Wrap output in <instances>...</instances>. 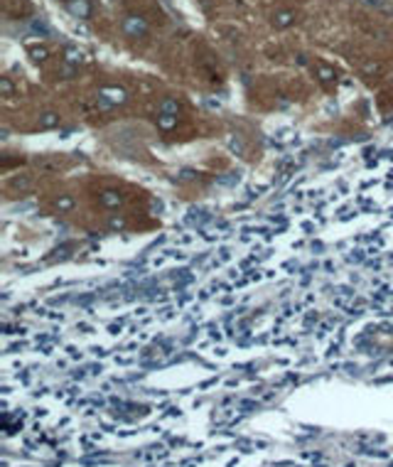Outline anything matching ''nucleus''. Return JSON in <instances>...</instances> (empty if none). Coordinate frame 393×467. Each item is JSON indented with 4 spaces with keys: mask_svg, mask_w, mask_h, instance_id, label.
I'll use <instances>...</instances> for the list:
<instances>
[{
    "mask_svg": "<svg viewBox=\"0 0 393 467\" xmlns=\"http://www.w3.org/2000/svg\"><path fill=\"white\" fill-rule=\"evenodd\" d=\"M128 101V91L121 86H103L98 91V106L101 108H108V106H118V103H126Z\"/></svg>",
    "mask_w": 393,
    "mask_h": 467,
    "instance_id": "1",
    "label": "nucleus"
},
{
    "mask_svg": "<svg viewBox=\"0 0 393 467\" xmlns=\"http://www.w3.org/2000/svg\"><path fill=\"white\" fill-rule=\"evenodd\" d=\"M121 28H123V32H126L128 37H143L148 32V22H145V17H141V15H128V17H123Z\"/></svg>",
    "mask_w": 393,
    "mask_h": 467,
    "instance_id": "2",
    "label": "nucleus"
},
{
    "mask_svg": "<svg viewBox=\"0 0 393 467\" xmlns=\"http://www.w3.org/2000/svg\"><path fill=\"white\" fill-rule=\"evenodd\" d=\"M64 8H67V13L74 15V17H81V20L91 17V3H89V0H67Z\"/></svg>",
    "mask_w": 393,
    "mask_h": 467,
    "instance_id": "3",
    "label": "nucleus"
},
{
    "mask_svg": "<svg viewBox=\"0 0 393 467\" xmlns=\"http://www.w3.org/2000/svg\"><path fill=\"white\" fill-rule=\"evenodd\" d=\"M295 22V13L293 10H278V13L273 15V25H275V28H290V25H293Z\"/></svg>",
    "mask_w": 393,
    "mask_h": 467,
    "instance_id": "4",
    "label": "nucleus"
},
{
    "mask_svg": "<svg viewBox=\"0 0 393 467\" xmlns=\"http://www.w3.org/2000/svg\"><path fill=\"white\" fill-rule=\"evenodd\" d=\"M101 204H106V207H113V209H116V207H121V204H123V197H121L118 192H103V195H101Z\"/></svg>",
    "mask_w": 393,
    "mask_h": 467,
    "instance_id": "5",
    "label": "nucleus"
},
{
    "mask_svg": "<svg viewBox=\"0 0 393 467\" xmlns=\"http://www.w3.org/2000/svg\"><path fill=\"white\" fill-rule=\"evenodd\" d=\"M81 59H84V54L79 52V49H74V47H69V49H64V62L67 64H81Z\"/></svg>",
    "mask_w": 393,
    "mask_h": 467,
    "instance_id": "6",
    "label": "nucleus"
},
{
    "mask_svg": "<svg viewBox=\"0 0 393 467\" xmlns=\"http://www.w3.org/2000/svg\"><path fill=\"white\" fill-rule=\"evenodd\" d=\"M177 123V116H172V114H162V116H157V126L162 128V130H170V128Z\"/></svg>",
    "mask_w": 393,
    "mask_h": 467,
    "instance_id": "7",
    "label": "nucleus"
},
{
    "mask_svg": "<svg viewBox=\"0 0 393 467\" xmlns=\"http://www.w3.org/2000/svg\"><path fill=\"white\" fill-rule=\"evenodd\" d=\"M59 123V116L57 114H42V118H40V126L42 128H52Z\"/></svg>",
    "mask_w": 393,
    "mask_h": 467,
    "instance_id": "8",
    "label": "nucleus"
},
{
    "mask_svg": "<svg viewBox=\"0 0 393 467\" xmlns=\"http://www.w3.org/2000/svg\"><path fill=\"white\" fill-rule=\"evenodd\" d=\"M317 74H320L322 81H332V79H334V69H332V67H324V64L317 67Z\"/></svg>",
    "mask_w": 393,
    "mask_h": 467,
    "instance_id": "9",
    "label": "nucleus"
},
{
    "mask_svg": "<svg viewBox=\"0 0 393 467\" xmlns=\"http://www.w3.org/2000/svg\"><path fill=\"white\" fill-rule=\"evenodd\" d=\"M177 108H180V106H177V101H175V99H165V101H162V114L177 116Z\"/></svg>",
    "mask_w": 393,
    "mask_h": 467,
    "instance_id": "10",
    "label": "nucleus"
},
{
    "mask_svg": "<svg viewBox=\"0 0 393 467\" xmlns=\"http://www.w3.org/2000/svg\"><path fill=\"white\" fill-rule=\"evenodd\" d=\"M30 52H32V57L37 59V62H42V59H47V54H49V52H47V47H32Z\"/></svg>",
    "mask_w": 393,
    "mask_h": 467,
    "instance_id": "11",
    "label": "nucleus"
},
{
    "mask_svg": "<svg viewBox=\"0 0 393 467\" xmlns=\"http://www.w3.org/2000/svg\"><path fill=\"white\" fill-rule=\"evenodd\" d=\"M0 89H3L5 96H10V94H13V81H10L8 76H3V79H0Z\"/></svg>",
    "mask_w": 393,
    "mask_h": 467,
    "instance_id": "12",
    "label": "nucleus"
},
{
    "mask_svg": "<svg viewBox=\"0 0 393 467\" xmlns=\"http://www.w3.org/2000/svg\"><path fill=\"white\" fill-rule=\"evenodd\" d=\"M71 204H74L71 199H59V209H69Z\"/></svg>",
    "mask_w": 393,
    "mask_h": 467,
    "instance_id": "13",
    "label": "nucleus"
},
{
    "mask_svg": "<svg viewBox=\"0 0 393 467\" xmlns=\"http://www.w3.org/2000/svg\"><path fill=\"white\" fill-rule=\"evenodd\" d=\"M111 227L113 229H121V227H123V219H116V216H113V219H111Z\"/></svg>",
    "mask_w": 393,
    "mask_h": 467,
    "instance_id": "14",
    "label": "nucleus"
}]
</instances>
